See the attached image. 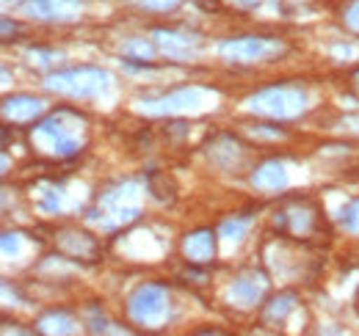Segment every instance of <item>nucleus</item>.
I'll list each match as a JSON object with an SVG mask.
<instances>
[{
    "label": "nucleus",
    "instance_id": "obj_8",
    "mask_svg": "<svg viewBox=\"0 0 359 336\" xmlns=\"http://www.w3.org/2000/svg\"><path fill=\"white\" fill-rule=\"evenodd\" d=\"M45 99L31 97V94H11L3 99L0 113L6 125H36L45 116Z\"/></svg>",
    "mask_w": 359,
    "mask_h": 336
},
{
    "label": "nucleus",
    "instance_id": "obj_20",
    "mask_svg": "<svg viewBox=\"0 0 359 336\" xmlns=\"http://www.w3.org/2000/svg\"><path fill=\"white\" fill-rule=\"evenodd\" d=\"M152 52H155V47L147 42V39H130V42L125 44V58L128 61H149L152 58Z\"/></svg>",
    "mask_w": 359,
    "mask_h": 336
},
{
    "label": "nucleus",
    "instance_id": "obj_7",
    "mask_svg": "<svg viewBox=\"0 0 359 336\" xmlns=\"http://www.w3.org/2000/svg\"><path fill=\"white\" fill-rule=\"evenodd\" d=\"M273 223H276V229H282V232H287L290 237H299V240L315 237L320 232V215H318L313 202H307V199L287 202L282 210H276Z\"/></svg>",
    "mask_w": 359,
    "mask_h": 336
},
{
    "label": "nucleus",
    "instance_id": "obj_23",
    "mask_svg": "<svg viewBox=\"0 0 359 336\" xmlns=\"http://www.w3.org/2000/svg\"><path fill=\"white\" fill-rule=\"evenodd\" d=\"M243 229H246V218H241V220H226V223H222V234H224V237H232V240H238V237L243 234Z\"/></svg>",
    "mask_w": 359,
    "mask_h": 336
},
{
    "label": "nucleus",
    "instance_id": "obj_19",
    "mask_svg": "<svg viewBox=\"0 0 359 336\" xmlns=\"http://www.w3.org/2000/svg\"><path fill=\"white\" fill-rule=\"evenodd\" d=\"M337 220H340V226H343V229H348V232L359 234V199H351V202H346V204L340 207V215H337Z\"/></svg>",
    "mask_w": 359,
    "mask_h": 336
},
{
    "label": "nucleus",
    "instance_id": "obj_9",
    "mask_svg": "<svg viewBox=\"0 0 359 336\" xmlns=\"http://www.w3.org/2000/svg\"><path fill=\"white\" fill-rule=\"evenodd\" d=\"M202 102V91L199 88H180L163 97H149L141 102V111L149 116H166V113H180L188 108H196Z\"/></svg>",
    "mask_w": 359,
    "mask_h": 336
},
{
    "label": "nucleus",
    "instance_id": "obj_17",
    "mask_svg": "<svg viewBox=\"0 0 359 336\" xmlns=\"http://www.w3.org/2000/svg\"><path fill=\"white\" fill-rule=\"evenodd\" d=\"M36 331H42V334H75V320L67 312H50L45 317H39Z\"/></svg>",
    "mask_w": 359,
    "mask_h": 336
},
{
    "label": "nucleus",
    "instance_id": "obj_4",
    "mask_svg": "<svg viewBox=\"0 0 359 336\" xmlns=\"http://www.w3.org/2000/svg\"><path fill=\"white\" fill-rule=\"evenodd\" d=\"M285 52L287 44L279 36H235L219 47V55L226 64H266L276 61Z\"/></svg>",
    "mask_w": 359,
    "mask_h": 336
},
{
    "label": "nucleus",
    "instance_id": "obj_14",
    "mask_svg": "<svg viewBox=\"0 0 359 336\" xmlns=\"http://www.w3.org/2000/svg\"><path fill=\"white\" fill-rule=\"evenodd\" d=\"M25 14L36 20H75L81 17V0H28Z\"/></svg>",
    "mask_w": 359,
    "mask_h": 336
},
{
    "label": "nucleus",
    "instance_id": "obj_24",
    "mask_svg": "<svg viewBox=\"0 0 359 336\" xmlns=\"http://www.w3.org/2000/svg\"><path fill=\"white\" fill-rule=\"evenodd\" d=\"M263 0H232V6H238V8H243V11H252V8H257Z\"/></svg>",
    "mask_w": 359,
    "mask_h": 336
},
{
    "label": "nucleus",
    "instance_id": "obj_16",
    "mask_svg": "<svg viewBox=\"0 0 359 336\" xmlns=\"http://www.w3.org/2000/svg\"><path fill=\"white\" fill-rule=\"evenodd\" d=\"M293 306H296V295L282 293V295H276V298H271L269 303H263L260 317H263L266 326H279V323H285V317L293 312Z\"/></svg>",
    "mask_w": 359,
    "mask_h": 336
},
{
    "label": "nucleus",
    "instance_id": "obj_6",
    "mask_svg": "<svg viewBox=\"0 0 359 336\" xmlns=\"http://www.w3.org/2000/svg\"><path fill=\"white\" fill-rule=\"evenodd\" d=\"M269 287H271L269 276H266L263 270H257V267H249V270H241V273L229 281L224 298L232 309L249 312V309H257V306L266 300Z\"/></svg>",
    "mask_w": 359,
    "mask_h": 336
},
{
    "label": "nucleus",
    "instance_id": "obj_25",
    "mask_svg": "<svg viewBox=\"0 0 359 336\" xmlns=\"http://www.w3.org/2000/svg\"><path fill=\"white\" fill-rule=\"evenodd\" d=\"M351 91L359 97V69H354V75H351Z\"/></svg>",
    "mask_w": 359,
    "mask_h": 336
},
{
    "label": "nucleus",
    "instance_id": "obj_13",
    "mask_svg": "<svg viewBox=\"0 0 359 336\" xmlns=\"http://www.w3.org/2000/svg\"><path fill=\"white\" fill-rule=\"evenodd\" d=\"M208 155H210V160L216 166L224 168V171H241V168L246 166V160H249L246 146L238 138H232V135H216Z\"/></svg>",
    "mask_w": 359,
    "mask_h": 336
},
{
    "label": "nucleus",
    "instance_id": "obj_3",
    "mask_svg": "<svg viewBox=\"0 0 359 336\" xmlns=\"http://www.w3.org/2000/svg\"><path fill=\"white\" fill-rule=\"evenodd\" d=\"M128 314L130 320L144 328H163L172 317V298L169 290L158 281L138 284L128 298Z\"/></svg>",
    "mask_w": 359,
    "mask_h": 336
},
{
    "label": "nucleus",
    "instance_id": "obj_18",
    "mask_svg": "<svg viewBox=\"0 0 359 336\" xmlns=\"http://www.w3.org/2000/svg\"><path fill=\"white\" fill-rule=\"evenodd\" d=\"M149 190L158 202H172L175 199V182L169 179V174H152L149 176Z\"/></svg>",
    "mask_w": 359,
    "mask_h": 336
},
{
    "label": "nucleus",
    "instance_id": "obj_21",
    "mask_svg": "<svg viewBox=\"0 0 359 336\" xmlns=\"http://www.w3.org/2000/svg\"><path fill=\"white\" fill-rule=\"evenodd\" d=\"M182 3H185V0H135L138 8H144V11H158V14L175 11V8H180Z\"/></svg>",
    "mask_w": 359,
    "mask_h": 336
},
{
    "label": "nucleus",
    "instance_id": "obj_15",
    "mask_svg": "<svg viewBox=\"0 0 359 336\" xmlns=\"http://www.w3.org/2000/svg\"><path fill=\"white\" fill-rule=\"evenodd\" d=\"M252 185L257 190H266V193H276V190H285L287 188V171L279 160H266L255 168L252 174Z\"/></svg>",
    "mask_w": 359,
    "mask_h": 336
},
{
    "label": "nucleus",
    "instance_id": "obj_12",
    "mask_svg": "<svg viewBox=\"0 0 359 336\" xmlns=\"http://www.w3.org/2000/svg\"><path fill=\"white\" fill-rule=\"evenodd\" d=\"M180 251L185 256V262L194 265V267L210 265L216 259V234H213V229H196V232L185 234Z\"/></svg>",
    "mask_w": 359,
    "mask_h": 336
},
{
    "label": "nucleus",
    "instance_id": "obj_10",
    "mask_svg": "<svg viewBox=\"0 0 359 336\" xmlns=\"http://www.w3.org/2000/svg\"><path fill=\"white\" fill-rule=\"evenodd\" d=\"M55 246L58 251L69 259H78V262H97L100 259V243L81 232V229H61L55 232Z\"/></svg>",
    "mask_w": 359,
    "mask_h": 336
},
{
    "label": "nucleus",
    "instance_id": "obj_2",
    "mask_svg": "<svg viewBox=\"0 0 359 336\" xmlns=\"http://www.w3.org/2000/svg\"><path fill=\"white\" fill-rule=\"evenodd\" d=\"M307 102H310V94L302 83H273L255 91L246 99V111H252L263 119L287 122V119L302 116L307 111Z\"/></svg>",
    "mask_w": 359,
    "mask_h": 336
},
{
    "label": "nucleus",
    "instance_id": "obj_1",
    "mask_svg": "<svg viewBox=\"0 0 359 336\" xmlns=\"http://www.w3.org/2000/svg\"><path fill=\"white\" fill-rule=\"evenodd\" d=\"M89 119L75 108H58L31 127V146L47 160H69L89 144Z\"/></svg>",
    "mask_w": 359,
    "mask_h": 336
},
{
    "label": "nucleus",
    "instance_id": "obj_22",
    "mask_svg": "<svg viewBox=\"0 0 359 336\" xmlns=\"http://www.w3.org/2000/svg\"><path fill=\"white\" fill-rule=\"evenodd\" d=\"M343 25L348 31L359 34V0H351L346 8H343Z\"/></svg>",
    "mask_w": 359,
    "mask_h": 336
},
{
    "label": "nucleus",
    "instance_id": "obj_11",
    "mask_svg": "<svg viewBox=\"0 0 359 336\" xmlns=\"http://www.w3.org/2000/svg\"><path fill=\"white\" fill-rule=\"evenodd\" d=\"M155 44L161 52H166L169 58H177V61H188V58H196L199 50H202V39L196 34H185V31H155Z\"/></svg>",
    "mask_w": 359,
    "mask_h": 336
},
{
    "label": "nucleus",
    "instance_id": "obj_5",
    "mask_svg": "<svg viewBox=\"0 0 359 336\" xmlns=\"http://www.w3.org/2000/svg\"><path fill=\"white\" fill-rule=\"evenodd\" d=\"M108 72L97 69V66H75V69H64V72H53L45 80L50 91L61 94V97H75V99H89L97 97L108 88Z\"/></svg>",
    "mask_w": 359,
    "mask_h": 336
}]
</instances>
